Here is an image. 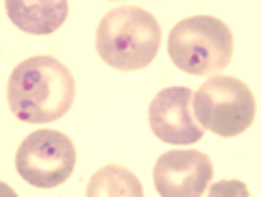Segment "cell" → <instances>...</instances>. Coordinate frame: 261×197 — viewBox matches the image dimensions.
<instances>
[{"instance_id":"6da1fadb","label":"cell","mask_w":261,"mask_h":197,"mask_svg":"<svg viewBox=\"0 0 261 197\" xmlns=\"http://www.w3.org/2000/svg\"><path fill=\"white\" fill-rule=\"evenodd\" d=\"M76 97V80L53 54H35L15 65L7 85V104L24 124H48L68 115Z\"/></svg>"},{"instance_id":"7a4b0ae2","label":"cell","mask_w":261,"mask_h":197,"mask_svg":"<svg viewBox=\"0 0 261 197\" xmlns=\"http://www.w3.org/2000/svg\"><path fill=\"white\" fill-rule=\"evenodd\" d=\"M157 18L135 5H122L105 13L96 28V52L118 72H140L154 61L161 48Z\"/></svg>"},{"instance_id":"3957f363","label":"cell","mask_w":261,"mask_h":197,"mask_svg":"<svg viewBox=\"0 0 261 197\" xmlns=\"http://www.w3.org/2000/svg\"><path fill=\"white\" fill-rule=\"evenodd\" d=\"M235 39L214 15H192L174 24L168 35L170 61L190 76H211L228 68Z\"/></svg>"},{"instance_id":"277c9868","label":"cell","mask_w":261,"mask_h":197,"mask_svg":"<svg viewBox=\"0 0 261 197\" xmlns=\"http://www.w3.org/2000/svg\"><path fill=\"white\" fill-rule=\"evenodd\" d=\"M194 119L200 128L231 139L244 135L257 115V102L250 87L235 76H211L192 95Z\"/></svg>"},{"instance_id":"5b68a950","label":"cell","mask_w":261,"mask_h":197,"mask_svg":"<svg viewBox=\"0 0 261 197\" xmlns=\"http://www.w3.org/2000/svg\"><path fill=\"white\" fill-rule=\"evenodd\" d=\"M76 167V145L59 130H35L15 152V171L35 188L61 186Z\"/></svg>"},{"instance_id":"8992f818","label":"cell","mask_w":261,"mask_h":197,"mask_svg":"<svg viewBox=\"0 0 261 197\" xmlns=\"http://www.w3.org/2000/svg\"><path fill=\"white\" fill-rule=\"evenodd\" d=\"M214 178V162L198 150L161 154L152 167V182L163 197H200Z\"/></svg>"},{"instance_id":"52a82bcc","label":"cell","mask_w":261,"mask_h":197,"mask_svg":"<svg viewBox=\"0 0 261 197\" xmlns=\"http://www.w3.org/2000/svg\"><path fill=\"white\" fill-rule=\"evenodd\" d=\"M192 89L166 87L148 106V124L152 135L163 143L192 145L202 139V128L190 113Z\"/></svg>"},{"instance_id":"ba28073f","label":"cell","mask_w":261,"mask_h":197,"mask_svg":"<svg viewBox=\"0 0 261 197\" xmlns=\"http://www.w3.org/2000/svg\"><path fill=\"white\" fill-rule=\"evenodd\" d=\"M9 20L31 35H50L68 18L65 0H44V3H5Z\"/></svg>"},{"instance_id":"9c48e42d","label":"cell","mask_w":261,"mask_h":197,"mask_svg":"<svg viewBox=\"0 0 261 197\" xmlns=\"http://www.w3.org/2000/svg\"><path fill=\"white\" fill-rule=\"evenodd\" d=\"M87 197H142V182L133 171L122 165H105L89 178Z\"/></svg>"},{"instance_id":"30bf717a","label":"cell","mask_w":261,"mask_h":197,"mask_svg":"<svg viewBox=\"0 0 261 197\" xmlns=\"http://www.w3.org/2000/svg\"><path fill=\"white\" fill-rule=\"evenodd\" d=\"M222 193H231V195H248V191H246V184L244 182H220V184H216L214 188L209 191V195H222Z\"/></svg>"}]
</instances>
